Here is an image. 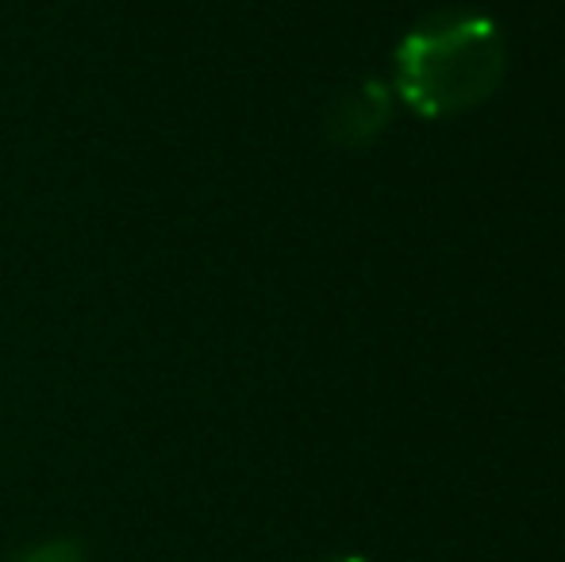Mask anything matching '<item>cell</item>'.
Here are the masks:
<instances>
[{
    "label": "cell",
    "instance_id": "obj_1",
    "mask_svg": "<svg viewBox=\"0 0 565 562\" xmlns=\"http://www.w3.org/2000/svg\"><path fill=\"white\" fill-rule=\"evenodd\" d=\"M508 74L500 28L481 12L443 8L416 23L396 51L393 89L424 120L481 108Z\"/></svg>",
    "mask_w": 565,
    "mask_h": 562
},
{
    "label": "cell",
    "instance_id": "obj_2",
    "mask_svg": "<svg viewBox=\"0 0 565 562\" xmlns=\"http://www.w3.org/2000/svg\"><path fill=\"white\" fill-rule=\"evenodd\" d=\"M385 120H388V93L381 89V85H362V89L354 93V108L342 116L347 131H342L339 139L350 142V147H362V142H370L385 128Z\"/></svg>",
    "mask_w": 565,
    "mask_h": 562
},
{
    "label": "cell",
    "instance_id": "obj_3",
    "mask_svg": "<svg viewBox=\"0 0 565 562\" xmlns=\"http://www.w3.org/2000/svg\"><path fill=\"white\" fill-rule=\"evenodd\" d=\"M20 562H82L74 543H46V548L28 551Z\"/></svg>",
    "mask_w": 565,
    "mask_h": 562
},
{
    "label": "cell",
    "instance_id": "obj_4",
    "mask_svg": "<svg viewBox=\"0 0 565 562\" xmlns=\"http://www.w3.org/2000/svg\"><path fill=\"white\" fill-rule=\"evenodd\" d=\"M347 562H362V559H347Z\"/></svg>",
    "mask_w": 565,
    "mask_h": 562
}]
</instances>
